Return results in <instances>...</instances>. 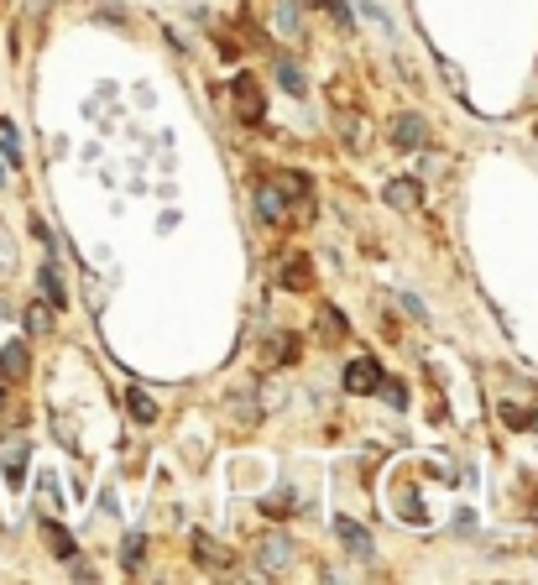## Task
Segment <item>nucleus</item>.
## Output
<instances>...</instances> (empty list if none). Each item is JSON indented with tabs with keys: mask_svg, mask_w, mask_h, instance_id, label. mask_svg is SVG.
I'll return each instance as SVG.
<instances>
[{
	"mask_svg": "<svg viewBox=\"0 0 538 585\" xmlns=\"http://www.w3.org/2000/svg\"><path fill=\"white\" fill-rule=\"evenodd\" d=\"M230 105H236V121L241 126H262V115H267L262 84H256L251 74H236V84H230Z\"/></svg>",
	"mask_w": 538,
	"mask_h": 585,
	"instance_id": "obj_1",
	"label": "nucleus"
},
{
	"mask_svg": "<svg viewBox=\"0 0 538 585\" xmlns=\"http://www.w3.org/2000/svg\"><path fill=\"white\" fill-rule=\"evenodd\" d=\"M392 147L397 152H424L429 147V121H424V115H397V121H392Z\"/></svg>",
	"mask_w": 538,
	"mask_h": 585,
	"instance_id": "obj_2",
	"label": "nucleus"
},
{
	"mask_svg": "<svg viewBox=\"0 0 538 585\" xmlns=\"http://www.w3.org/2000/svg\"><path fill=\"white\" fill-rule=\"evenodd\" d=\"M256 565H262V575H283L293 565V544L283 533H267V538H256Z\"/></svg>",
	"mask_w": 538,
	"mask_h": 585,
	"instance_id": "obj_3",
	"label": "nucleus"
},
{
	"mask_svg": "<svg viewBox=\"0 0 538 585\" xmlns=\"http://www.w3.org/2000/svg\"><path fill=\"white\" fill-rule=\"evenodd\" d=\"M277 283H283L288 293H309V288H314V267H309V256L293 251L288 262H283V272H277Z\"/></svg>",
	"mask_w": 538,
	"mask_h": 585,
	"instance_id": "obj_4",
	"label": "nucleus"
},
{
	"mask_svg": "<svg viewBox=\"0 0 538 585\" xmlns=\"http://www.w3.org/2000/svg\"><path fill=\"white\" fill-rule=\"evenodd\" d=\"M272 74H277V84H283V95H293V100L309 95V79H303V68L288 53H272Z\"/></svg>",
	"mask_w": 538,
	"mask_h": 585,
	"instance_id": "obj_5",
	"label": "nucleus"
},
{
	"mask_svg": "<svg viewBox=\"0 0 538 585\" xmlns=\"http://www.w3.org/2000/svg\"><path fill=\"white\" fill-rule=\"evenodd\" d=\"M27 366H32L27 340H6V345H0V377H6V382H27Z\"/></svg>",
	"mask_w": 538,
	"mask_h": 585,
	"instance_id": "obj_6",
	"label": "nucleus"
},
{
	"mask_svg": "<svg viewBox=\"0 0 538 585\" xmlns=\"http://www.w3.org/2000/svg\"><path fill=\"white\" fill-rule=\"evenodd\" d=\"M335 533H340V544L350 549V554H356V559H371V554H377V538H371L361 523H350V518H335Z\"/></svg>",
	"mask_w": 538,
	"mask_h": 585,
	"instance_id": "obj_7",
	"label": "nucleus"
},
{
	"mask_svg": "<svg viewBox=\"0 0 538 585\" xmlns=\"http://www.w3.org/2000/svg\"><path fill=\"white\" fill-rule=\"evenodd\" d=\"M377 382H382V366L371 361V356H361V361L345 366V392H377Z\"/></svg>",
	"mask_w": 538,
	"mask_h": 585,
	"instance_id": "obj_8",
	"label": "nucleus"
},
{
	"mask_svg": "<svg viewBox=\"0 0 538 585\" xmlns=\"http://www.w3.org/2000/svg\"><path fill=\"white\" fill-rule=\"evenodd\" d=\"M256 215H262L267 225H283L288 220V199L277 194V183H262V189H256Z\"/></svg>",
	"mask_w": 538,
	"mask_h": 585,
	"instance_id": "obj_9",
	"label": "nucleus"
},
{
	"mask_svg": "<svg viewBox=\"0 0 538 585\" xmlns=\"http://www.w3.org/2000/svg\"><path fill=\"white\" fill-rule=\"evenodd\" d=\"M382 199H387L392 209H418V204H424V194H418L413 178H392L387 189H382Z\"/></svg>",
	"mask_w": 538,
	"mask_h": 585,
	"instance_id": "obj_10",
	"label": "nucleus"
},
{
	"mask_svg": "<svg viewBox=\"0 0 538 585\" xmlns=\"http://www.w3.org/2000/svg\"><path fill=\"white\" fill-rule=\"evenodd\" d=\"M37 288H42V303H53V309H68V288H63V277H58L53 262L37 272Z\"/></svg>",
	"mask_w": 538,
	"mask_h": 585,
	"instance_id": "obj_11",
	"label": "nucleus"
},
{
	"mask_svg": "<svg viewBox=\"0 0 538 585\" xmlns=\"http://www.w3.org/2000/svg\"><path fill=\"white\" fill-rule=\"evenodd\" d=\"M42 544H48V554H53V559H74V554H79L74 533H63L58 523H42Z\"/></svg>",
	"mask_w": 538,
	"mask_h": 585,
	"instance_id": "obj_12",
	"label": "nucleus"
},
{
	"mask_svg": "<svg viewBox=\"0 0 538 585\" xmlns=\"http://www.w3.org/2000/svg\"><path fill=\"white\" fill-rule=\"evenodd\" d=\"M53 330H58V319H53V303H27V335L48 340Z\"/></svg>",
	"mask_w": 538,
	"mask_h": 585,
	"instance_id": "obj_13",
	"label": "nucleus"
},
{
	"mask_svg": "<svg viewBox=\"0 0 538 585\" xmlns=\"http://www.w3.org/2000/svg\"><path fill=\"white\" fill-rule=\"evenodd\" d=\"M277 194H283V199H298V204H309V178H303L298 168H283V173H277Z\"/></svg>",
	"mask_w": 538,
	"mask_h": 585,
	"instance_id": "obj_14",
	"label": "nucleus"
},
{
	"mask_svg": "<svg viewBox=\"0 0 538 585\" xmlns=\"http://www.w3.org/2000/svg\"><path fill=\"white\" fill-rule=\"evenodd\" d=\"M126 408H131L136 424H157V403H152V397H147L142 387H131V392H126Z\"/></svg>",
	"mask_w": 538,
	"mask_h": 585,
	"instance_id": "obj_15",
	"label": "nucleus"
},
{
	"mask_svg": "<svg viewBox=\"0 0 538 585\" xmlns=\"http://www.w3.org/2000/svg\"><path fill=\"white\" fill-rule=\"evenodd\" d=\"M0 152H6V162L11 168H21V136H16V126L0 115Z\"/></svg>",
	"mask_w": 538,
	"mask_h": 585,
	"instance_id": "obj_16",
	"label": "nucleus"
},
{
	"mask_svg": "<svg viewBox=\"0 0 538 585\" xmlns=\"http://www.w3.org/2000/svg\"><path fill=\"white\" fill-rule=\"evenodd\" d=\"M340 126H345V147H350V152H366V142H371V136H366V121H356V115H345Z\"/></svg>",
	"mask_w": 538,
	"mask_h": 585,
	"instance_id": "obj_17",
	"label": "nucleus"
},
{
	"mask_svg": "<svg viewBox=\"0 0 538 585\" xmlns=\"http://www.w3.org/2000/svg\"><path fill=\"white\" fill-rule=\"evenodd\" d=\"M272 21H277L288 37H298V6H293V0H277V6H272Z\"/></svg>",
	"mask_w": 538,
	"mask_h": 585,
	"instance_id": "obj_18",
	"label": "nucleus"
},
{
	"mask_svg": "<svg viewBox=\"0 0 538 585\" xmlns=\"http://www.w3.org/2000/svg\"><path fill=\"white\" fill-rule=\"evenodd\" d=\"M194 554L204 559V565H225V554H220V544L209 533H194Z\"/></svg>",
	"mask_w": 538,
	"mask_h": 585,
	"instance_id": "obj_19",
	"label": "nucleus"
},
{
	"mask_svg": "<svg viewBox=\"0 0 538 585\" xmlns=\"http://www.w3.org/2000/svg\"><path fill=\"white\" fill-rule=\"evenodd\" d=\"M272 361H283V366L298 361V340L293 335H272Z\"/></svg>",
	"mask_w": 538,
	"mask_h": 585,
	"instance_id": "obj_20",
	"label": "nucleus"
},
{
	"mask_svg": "<svg viewBox=\"0 0 538 585\" xmlns=\"http://www.w3.org/2000/svg\"><path fill=\"white\" fill-rule=\"evenodd\" d=\"M262 512H267V518H288V512H293V491H272Z\"/></svg>",
	"mask_w": 538,
	"mask_h": 585,
	"instance_id": "obj_21",
	"label": "nucleus"
},
{
	"mask_svg": "<svg viewBox=\"0 0 538 585\" xmlns=\"http://www.w3.org/2000/svg\"><path fill=\"white\" fill-rule=\"evenodd\" d=\"M319 6L330 11V21H335L340 32H350V27H356V21H350V6H345V0H319Z\"/></svg>",
	"mask_w": 538,
	"mask_h": 585,
	"instance_id": "obj_22",
	"label": "nucleus"
},
{
	"mask_svg": "<svg viewBox=\"0 0 538 585\" xmlns=\"http://www.w3.org/2000/svg\"><path fill=\"white\" fill-rule=\"evenodd\" d=\"M6 481H11V486L27 481V450H11V460H6Z\"/></svg>",
	"mask_w": 538,
	"mask_h": 585,
	"instance_id": "obj_23",
	"label": "nucleus"
},
{
	"mask_svg": "<svg viewBox=\"0 0 538 585\" xmlns=\"http://www.w3.org/2000/svg\"><path fill=\"white\" fill-rule=\"evenodd\" d=\"M377 392L387 397L392 408H403V403H408V387H397V377H382V382H377Z\"/></svg>",
	"mask_w": 538,
	"mask_h": 585,
	"instance_id": "obj_24",
	"label": "nucleus"
},
{
	"mask_svg": "<svg viewBox=\"0 0 538 585\" xmlns=\"http://www.w3.org/2000/svg\"><path fill=\"white\" fill-rule=\"evenodd\" d=\"M142 549H147V538H142V533H131V538H126V570L142 565Z\"/></svg>",
	"mask_w": 538,
	"mask_h": 585,
	"instance_id": "obj_25",
	"label": "nucleus"
}]
</instances>
